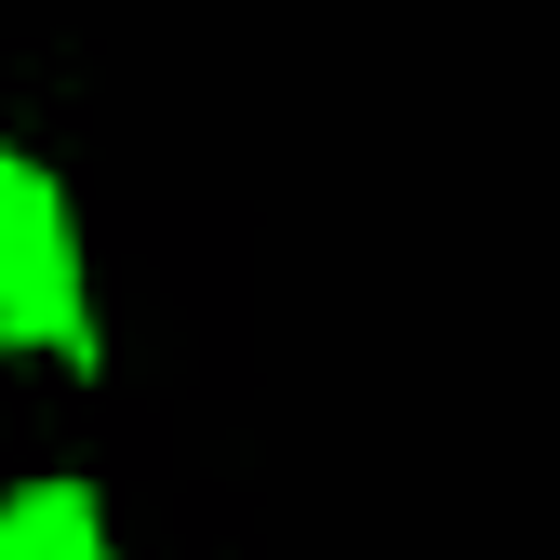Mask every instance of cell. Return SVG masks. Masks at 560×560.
I'll use <instances>...</instances> for the list:
<instances>
[{"label":"cell","mask_w":560,"mask_h":560,"mask_svg":"<svg viewBox=\"0 0 560 560\" xmlns=\"http://www.w3.org/2000/svg\"><path fill=\"white\" fill-rule=\"evenodd\" d=\"M0 334H14V347H67V361H94V320H81V267H67V241L27 254V267H0Z\"/></svg>","instance_id":"obj_1"},{"label":"cell","mask_w":560,"mask_h":560,"mask_svg":"<svg viewBox=\"0 0 560 560\" xmlns=\"http://www.w3.org/2000/svg\"><path fill=\"white\" fill-rule=\"evenodd\" d=\"M0 560H107V521L81 480H27L14 508H0Z\"/></svg>","instance_id":"obj_2"},{"label":"cell","mask_w":560,"mask_h":560,"mask_svg":"<svg viewBox=\"0 0 560 560\" xmlns=\"http://www.w3.org/2000/svg\"><path fill=\"white\" fill-rule=\"evenodd\" d=\"M67 241V200H54V174H27L14 148H0V267H27V254H54Z\"/></svg>","instance_id":"obj_3"}]
</instances>
